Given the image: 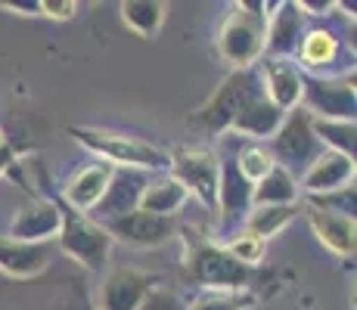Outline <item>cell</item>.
Instances as JSON below:
<instances>
[{"label":"cell","mask_w":357,"mask_h":310,"mask_svg":"<svg viewBox=\"0 0 357 310\" xmlns=\"http://www.w3.org/2000/svg\"><path fill=\"white\" fill-rule=\"evenodd\" d=\"M273 3H233L224 25L218 29V53L233 68H252L264 59L267 16Z\"/></svg>","instance_id":"1"},{"label":"cell","mask_w":357,"mask_h":310,"mask_svg":"<svg viewBox=\"0 0 357 310\" xmlns=\"http://www.w3.org/2000/svg\"><path fill=\"white\" fill-rule=\"evenodd\" d=\"M75 143L87 149V153L100 155L112 168H137L149 171V174H165L168 171V153L162 146L140 140V137H128L119 130H100V127H68Z\"/></svg>","instance_id":"2"},{"label":"cell","mask_w":357,"mask_h":310,"mask_svg":"<svg viewBox=\"0 0 357 310\" xmlns=\"http://www.w3.org/2000/svg\"><path fill=\"white\" fill-rule=\"evenodd\" d=\"M187 270L205 292H249L252 267L239 264L221 242L202 236L187 239Z\"/></svg>","instance_id":"3"},{"label":"cell","mask_w":357,"mask_h":310,"mask_svg":"<svg viewBox=\"0 0 357 310\" xmlns=\"http://www.w3.org/2000/svg\"><path fill=\"white\" fill-rule=\"evenodd\" d=\"M258 96H264L258 72L255 68H236V72L221 81V87H218V91L211 93V100L190 118V124H193L196 130H205V134L218 137V134H224V130H230L233 118H236L249 102H255Z\"/></svg>","instance_id":"4"},{"label":"cell","mask_w":357,"mask_h":310,"mask_svg":"<svg viewBox=\"0 0 357 310\" xmlns=\"http://www.w3.org/2000/svg\"><path fill=\"white\" fill-rule=\"evenodd\" d=\"M59 248L72 261H78L84 270H102L112 251V239L93 217L81 215V211L68 208L59 202V233H56Z\"/></svg>","instance_id":"5"},{"label":"cell","mask_w":357,"mask_h":310,"mask_svg":"<svg viewBox=\"0 0 357 310\" xmlns=\"http://www.w3.org/2000/svg\"><path fill=\"white\" fill-rule=\"evenodd\" d=\"M177 183L196 196L205 211H218V180H221V158L208 146H181L168 153V171Z\"/></svg>","instance_id":"6"},{"label":"cell","mask_w":357,"mask_h":310,"mask_svg":"<svg viewBox=\"0 0 357 310\" xmlns=\"http://www.w3.org/2000/svg\"><path fill=\"white\" fill-rule=\"evenodd\" d=\"M271 155L277 162V168L289 171V174L298 180V174H305L311 168V162L324 153V146L317 143L311 127V115L305 109H292L286 112L283 124L277 127V134L271 137Z\"/></svg>","instance_id":"7"},{"label":"cell","mask_w":357,"mask_h":310,"mask_svg":"<svg viewBox=\"0 0 357 310\" xmlns=\"http://www.w3.org/2000/svg\"><path fill=\"white\" fill-rule=\"evenodd\" d=\"M301 102L311 118L329 121H354L357 93H354V72L333 75V78H311L305 75Z\"/></svg>","instance_id":"8"},{"label":"cell","mask_w":357,"mask_h":310,"mask_svg":"<svg viewBox=\"0 0 357 310\" xmlns=\"http://www.w3.org/2000/svg\"><path fill=\"white\" fill-rule=\"evenodd\" d=\"M100 226L109 233L112 242H121L130 248H159L181 233L177 217H159V215H149V211H140V208L130 211L125 217L102 220Z\"/></svg>","instance_id":"9"},{"label":"cell","mask_w":357,"mask_h":310,"mask_svg":"<svg viewBox=\"0 0 357 310\" xmlns=\"http://www.w3.org/2000/svg\"><path fill=\"white\" fill-rule=\"evenodd\" d=\"M305 31V10L298 3H292V0L273 3L271 16H267L264 59H295Z\"/></svg>","instance_id":"10"},{"label":"cell","mask_w":357,"mask_h":310,"mask_svg":"<svg viewBox=\"0 0 357 310\" xmlns=\"http://www.w3.org/2000/svg\"><path fill=\"white\" fill-rule=\"evenodd\" d=\"M252 186L239 174L236 162L221 158V180H218V215H221V230L233 236V233L243 230L245 215L252 211Z\"/></svg>","instance_id":"11"},{"label":"cell","mask_w":357,"mask_h":310,"mask_svg":"<svg viewBox=\"0 0 357 310\" xmlns=\"http://www.w3.org/2000/svg\"><path fill=\"white\" fill-rule=\"evenodd\" d=\"M149 171H137V168H115L112 171V180H109L106 192H102L100 205L93 208V217L97 224L102 220H115V217H125L130 211L140 208V196L149 183Z\"/></svg>","instance_id":"12"},{"label":"cell","mask_w":357,"mask_h":310,"mask_svg":"<svg viewBox=\"0 0 357 310\" xmlns=\"http://www.w3.org/2000/svg\"><path fill=\"white\" fill-rule=\"evenodd\" d=\"M155 279L137 267H115L102 277L100 286V310H137Z\"/></svg>","instance_id":"13"},{"label":"cell","mask_w":357,"mask_h":310,"mask_svg":"<svg viewBox=\"0 0 357 310\" xmlns=\"http://www.w3.org/2000/svg\"><path fill=\"white\" fill-rule=\"evenodd\" d=\"M261 87L264 96L283 112L301 106V91H305V75L292 59H261Z\"/></svg>","instance_id":"14"},{"label":"cell","mask_w":357,"mask_h":310,"mask_svg":"<svg viewBox=\"0 0 357 310\" xmlns=\"http://www.w3.org/2000/svg\"><path fill=\"white\" fill-rule=\"evenodd\" d=\"M59 233V199H34L13 215L6 236L22 242H50Z\"/></svg>","instance_id":"15"},{"label":"cell","mask_w":357,"mask_h":310,"mask_svg":"<svg viewBox=\"0 0 357 310\" xmlns=\"http://www.w3.org/2000/svg\"><path fill=\"white\" fill-rule=\"evenodd\" d=\"M53 258L50 242H22L6 233H0V273L13 279H31L40 270H47Z\"/></svg>","instance_id":"16"},{"label":"cell","mask_w":357,"mask_h":310,"mask_svg":"<svg viewBox=\"0 0 357 310\" xmlns=\"http://www.w3.org/2000/svg\"><path fill=\"white\" fill-rule=\"evenodd\" d=\"M342 53V44L329 29H311L305 31L295 53V65L301 68V75H311V78H333V65Z\"/></svg>","instance_id":"17"},{"label":"cell","mask_w":357,"mask_h":310,"mask_svg":"<svg viewBox=\"0 0 357 310\" xmlns=\"http://www.w3.org/2000/svg\"><path fill=\"white\" fill-rule=\"evenodd\" d=\"M354 183V158H345L339 153H320L311 162V168L301 174V189L307 196H324V192H335L342 186Z\"/></svg>","instance_id":"18"},{"label":"cell","mask_w":357,"mask_h":310,"mask_svg":"<svg viewBox=\"0 0 357 310\" xmlns=\"http://www.w3.org/2000/svg\"><path fill=\"white\" fill-rule=\"evenodd\" d=\"M112 164L106 162H93L87 164V168H81L78 174H72V180L66 183L63 189V205L68 208L81 211V215H87V211H93L100 205L102 192H106L109 180H112Z\"/></svg>","instance_id":"19"},{"label":"cell","mask_w":357,"mask_h":310,"mask_svg":"<svg viewBox=\"0 0 357 310\" xmlns=\"http://www.w3.org/2000/svg\"><path fill=\"white\" fill-rule=\"evenodd\" d=\"M305 211H307V224H311L314 236H317L329 251H335L339 258H354V248H357V224H354V217L329 215V211L311 208V205H305Z\"/></svg>","instance_id":"20"},{"label":"cell","mask_w":357,"mask_h":310,"mask_svg":"<svg viewBox=\"0 0 357 310\" xmlns=\"http://www.w3.org/2000/svg\"><path fill=\"white\" fill-rule=\"evenodd\" d=\"M283 118H286L283 109H277L267 96H258L255 102H249V106L233 118L230 134H239V137H245V140H252V143L271 140V137L277 134V127L283 124Z\"/></svg>","instance_id":"21"},{"label":"cell","mask_w":357,"mask_h":310,"mask_svg":"<svg viewBox=\"0 0 357 310\" xmlns=\"http://www.w3.org/2000/svg\"><path fill=\"white\" fill-rule=\"evenodd\" d=\"M187 189L171 174H153L140 196V211H149V215L159 217H177V211L187 205Z\"/></svg>","instance_id":"22"},{"label":"cell","mask_w":357,"mask_h":310,"mask_svg":"<svg viewBox=\"0 0 357 310\" xmlns=\"http://www.w3.org/2000/svg\"><path fill=\"white\" fill-rule=\"evenodd\" d=\"M298 215V205H252V211L245 215L243 230H249L258 239H271L277 233H283L286 226Z\"/></svg>","instance_id":"23"},{"label":"cell","mask_w":357,"mask_h":310,"mask_svg":"<svg viewBox=\"0 0 357 310\" xmlns=\"http://www.w3.org/2000/svg\"><path fill=\"white\" fill-rule=\"evenodd\" d=\"M165 13H168V6L162 0H125L121 3V19L140 38H155L162 31Z\"/></svg>","instance_id":"24"},{"label":"cell","mask_w":357,"mask_h":310,"mask_svg":"<svg viewBox=\"0 0 357 310\" xmlns=\"http://www.w3.org/2000/svg\"><path fill=\"white\" fill-rule=\"evenodd\" d=\"M295 199H298V180L283 168H273L252 189V205H295Z\"/></svg>","instance_id":"25"},{"label":"cell","mask_w":357,"mask_h":310,"mask_svg":"<svg viewBox=\"0 0 357 310\" xmlns=\"http://www.w3.org/2000/svg\"><path fill=\"white\" fill-rule=\"evenodd\" d=\"M314 137L326 153H339L345 158H354L357 153V127L354 121H329V118H311Z\"/></svg>","instance_id":"26"},{"label":"cell","mask_w":357,"mask_h":310,"mask_svg":"<svg viewBox=\"0 0 357 310\" xmlns=\"http://www.w3.org/2000/svg\"><path fill=\"white\" fill-rule=\"evenodd\" d=\"M233 162H236V168H239V174L245 177L252 186H255L261 177H267L273 168H277V162H273V155H271V149L264 146V143H243V149H239L236 155H233Z\"/></svg>","instance_id":"27"},{"label":"cell","mask_w":357,"mask_h":310,"mask_svg":"<svg viewBox=\"0 0 357 310\" xmlns=\"http://www.w3.org/2000/svg\"><path fill=\"white\" fill-rule=\"evenodd\" d=\"M221 245L227 248V254H230L233 261L252 267V270H255L261 261H264V254H267V242H264V239H258V236H252L249 230L233 233L227 242H221Z\"/></svg>","instance_id":"28"},{"label":"cell","mask_w":357,"mask_h":310,"mask_svg":"<svg viewBox=\"0 0 357 310\" xmlns=\"http://www.w3.org/2000/svg\"><path fill=\"white\" fill-rule=\"evenodd\" d=\"M311 208H320V211H329V215H342V217H354V208H357V189L354 183L342 186L335 192H324V196H307Z\"/></svg>","instance_id":"29"},{"label":"cell","mask_w":357,"mask_h":310,"mask_svg":"<svg viewBox=\"0 0 357 310\" xmlns=\"http://www.w3.org/2000/svg\"><path fill=\"white\" fill-rule=\"evenodd\" d=\"M252 307L249 292H202L187 304V310H245Z\"/></svg>","instance_id":"30"},{"label":"cell","mask_w":357,"mask_h":310,"mask_svg":"<svg viewBox=\"0 0 357 310\" xmlns=\"http://www.w3.org/2000/svg\"><path fill=\"white\" fill-rule=\"evenodd\" d=\"M137 310H187V301H183L174 288L153 286V288H149V295L143 298V304Z\"/></svg>","instance_id":"31"},{"label":"cell","mask_w":357,"mask_h":310,"mask_svg":"<svg viewBox=\"0 0 357 310\" xmlns=\"http://www.w3.org/2000/svg\"><path fill=\"white\" fill-rule=\"evenodd\" d=\"M75 13H78V3H75V0H40V16H50V19L66 22V19H72Z\"/></svg>","instance_id":"32"},{"label":"cell","mask_w":357,"mask_h":310,"mask_svg":"<svg viewBox=\"0 0 357 310\" xmlns=\"http://www.w3.org/2000/svg\"><path fill=\"white\" fill-rule=\"evenodd\" d=\"M0 10L19 13V16H40V0H29V3H13V0H0Z\"/></svg>","instance_id":"33"},{"label":"cell","mask_w":357,"mask_h":310,"mask_svg":"<svg viewBox=\"0 0 357 310\" xmlns=\"http://www.w3.org/2000/svg\"><path fill=\"white\" fill-rule=\"evenodd\" d=\"M13 162H16V149H13V146H10V143H6V146H3V149H0V177H3V174H6V171H10V168H13Z\"/></svg>","instance_id":"34"},{"label":"cell","mask_w":357,"mask_h":310,"mask_svg":"<svg viewBox=\"0 0 357 310\" xmlns=\"http://www.w3.org/2000/svg\"><path fill=\"white\" fill-rule=\"evenodd\" d=\"M6 146V134H3V130H0V149H3Z\"/></svg>","instance_id":"35"}]
</instances>
